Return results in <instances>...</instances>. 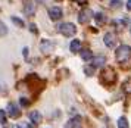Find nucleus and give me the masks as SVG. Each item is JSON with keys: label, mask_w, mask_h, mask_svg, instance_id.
<instances>
[{"label": "nucleus", "mask_w": 131, "mask_h": 128, "mask_svg": "<svg viewBox=\"0 0 131 128\" xmlns=\"http://www.w3.org/2000/svg\"><path fill=\"white\" fill-rule=\"evenodd\" d=\"M105 62H106V59L103 58V56H99V58H96L94 60H93V66H96V68L103 66V65H105Z\"/></svg>", "instance_id": "13"}, {"label": "nucleus", "mask_w": 131, "mask_h": 128, "mask_svg": "<svg viewBox=\"0 0 131 128\" xmlns=\"http://www.w3.org/2000/svg\"><path fill=\"white\" fill-rule=\"evenodd\" d=\"M100 78H102V81L109 82V84H113V82L116 81V72H115L112 68H105V69L102 71Z\"/></svg>", "instance_id": "3"}, {"label": "nucleus", "mask_w": 131, "mask_h": 128, "mask_svg": "<svg viewBox=\"0 0 131 128\" xmlns=\"http://www.w3.org/2000/svg\"><path fill=\"white\" fill-rule=\"evenodd\" d=\"M0 88H2V87H0Z\"/></svg>", "instance_id": "27"}, {"label": "nucleus", "mask_w": 131, "mask_h": 128, "mask_svg": "<svg viewBox=\"0 0 131 128\" xmlns=\"http://www.w3.org/2000/svg\"><path fill=\"white\" fill-rule=\"evenodd\" d=\"M81 58L84 60H90V59L93 58V53L90 52V50H84V52H81Z\"/></svg>", "instance_id": "16"}, {"label": "nucleus", "mask_w": 131, "mask_h": 128, "mask_svg": "<svg viewBox=\"0 0 131 128\" xmlns=\"http://www.w3.org/2000/svg\"><path fill=\"white\" fill-rule=\"evenodd\" d=\"M130 33H131V29H130Z\"/></svg>", "instance_id": "26"}, {"label": "nucleus", "mask_w": 131, "mask_h": 128, "mask_svg": "<svg viewBox=\"0 0 131 128\" xmlns=\"http://www.w3.org/2000/svg\"><path fill=\"white\" fill-rule=\"evenodd\" d=\"M69 49H71L72 53L80 52V49H81V41H80V40H74L71 44H69Z\"/></svg>", "instance_id": "11"}, {"label": "nucleus", "mask_w": 131, "mask_h": 128, "mask_svg": "<svg viewBox=\"0 0 131 128\" xmlns=\"http://www.w3.org/2000/svg\"><path fill=\"white\" fill-rule=\"evenodd\" d=\"M91 10L90 9H84V10L80 12V15H78V22H81V24H85V22H89L90 21V18H91Z\"/></svg>", "instance_id": "5"}, {"label": "nucleus", "mask_w": 131, "mask_h": 128, "mask_svg": "<svg viewBox=\"0 0 131 128\" xmlns=\"http://www.w3.org/2000/svg\"><path fill=\"white\" fill-rule=\"evenodd\" d=\"M62 15H63V12H62V9L58 7V6H53V7L49 9V16H50L52 21H59L60 18H62Z\"/></svg>", "instance_id": "4"}, {"label": "nucleus", "mask_w": 131, "mask_h": 128, "mask_svg": "<svg viewBox=\"0 0 131 128\" xmlns=\"http://www.w3.org/2000/svg\"><path fill=\"white\" fill-rule=\"evenodd\" d=\"M58 29L60 31V34H63L65 37H71V35H74L75 33H77V27H75L74 24H71V22L60 24L59 27H58Z\"/></svg>", "instance_id": "2"}, {"label": "nucleus", "mask_w": 131, "mask_h": 128, "mask_svg": "<svg viewBox=\"0 0 131 128\" xmlns=\"http://www.w3.org/2000/svg\"><path fill=\"white\" fill-rule=\"evenodd\" d=\"M41 52L43 53H49V52H52L53 50V47H52V41H49V40H43L41 41Z\"/></svg>", "instance_id": "9"}, {"label": "nucleus", "mask_w": 131, "mask_h": 128, "mask_svg": "<svg viewBox=\"0 0 131 128\" xmlns=\"http://www.w3.org/2000/svg\"><path fill=\"white\" fill-rule=\"evenodd\" d=\"M27 13H28L30 16L34 13V12H32V5H28V6H27Z\"/></svg>", "instance_id": "22"}, {"label": "nucleus", "mask_w": 131, "mask_h": 128, "mask_svg": "<svg viewBox=\"0 0 131 128\" xmlns=\"http://www.w3.org/2000/svg\"><path fill=\"white\" fill-rule=\"evenodd\" d=\"M127 9H128V10H131V0H128V2H127Z\"/></svg>", "instance_id": "24"}, {"label": "nucleus", "mask_w": 131, "mask_h": 128, "mask_svg": "<svg viewBox=\"0 0 131 128\" xmlns=\"http://www.w3.org/2000/svg\"><path fill=\"white\" fill-rule=\"evenodd\" d=\"M106 19H107V18L105 16L102 12H99V13H96V15H94V21L99 24V25H103V24L106 22Z\"/></svg>", "instance_id": "12"}, {"label": "nucleus", "mask_w": 131, "mask_h": 128, "mask_svg": "<svg viewBox=\"0 0 131 128\" xmlns=\"http://www.w3.org/2000/svg\"><path fill=\"white\" fill-rule=\"evenodd\" d=\"M93 68H91V66H87V68H84V72H85V74H87V75H93Z\"/></svg>", "instance_id": "21"}, {"label": "nucleus", "mask_w": 131, "mask_h": 128, "mask_svg": "<svg viewBox=\"0 0 131 128\" xmlns=\"http://www.w3.org/2000/svg\"><path fill=\"white\" fill-rule=\"evenodd\" d=\"M118 128H130L128 121H127V118H125V116H121L118 119Z\"/></svg>", "instance_id": "14"}, {"label": "nucleus", "mask_w": 131, "mask_h": 128, "mask_svg": "<svg viewBox=\"0 0 131 128\" xmlns=\"http://www.w3.org/2000/svg\"><path fill=\"white\" fill-rule=\"evenodd\" d=\"M115 56H116V60H118L119 63H125V62H128L131 59V47L130 46H119L116 49V52H115Z\"/></svg>", "instance_id": "1"}, {"label": "nucleus", "mask_w": 131, "mask_h": 128, "mask_svg": "<svg viewBox=\"0 0 131 128\" xmlns=\"http://www.w3.org/2000/svg\"><path fill=\"white\" fill-rule=\"evenodd\" d=\"M121 5H122L121 0H112V2H111V6H112V7H121Z\"/></svg>", "instance_id": "20"}, {"label": "nucleus", "mask_w": 131, "mask_h": 128, "mask_svg": "<svg viewBox=\"0 0 131 128\" xmlns=\"http://www.w3.org/2000/svg\"><path fill=\"white\" fill-rule=\"evenodd\" d=\"M30 119H31V122L32 124H40L41 122V115H40L37 111H34V112H31L30 113Z\"/></svg>", "instance_id": "10"}, {"label": "nucleus", "mask_w": 131, "mask_h": 128, "mask_svg": "<svg viewBox=\"0 0 131 128\" xmlns=\"http://www.w3.org/2000/svg\"><path fill=\"white\" fill-rule=\"evenodd\" d=\"M6 34H7V28H6V25L0 22V35H6Z\"/></svg>", "instance_id": "18"}, {"label": "nucleus", "mask_w": 131, "mask_h": 128, "mask_svg": "<svg viewBox=\"0 0 131 128\" xmlns=\"http://www.w3.org/2000/svg\"><path fill=\"white\" fill-rule=\"evenodd\" d=\"M122 90H124L125 93H131V78L125 80V82L122 84Z\"/></svg>", "instance_id": "15"}, {"label": "nucleus", "mask_w": 131, "mask_h": 128, "mask_svg": "<svg viewBox=\"0 0 131 128\" xmlns=\"http://www.w3.org/2000/svg\"><path fill=\"white\" fill-rule=\"evenodd\" d=\"M0 122L6 124V112L5 111H0Z\"/></svg>", "instance_id": "19"}, {"label": "nucleus", "mask_w": 131, "mask_h": 128, "mask_svg": "<svg viewBox=\"0 0 131 128\" xmlns=\"http://www.w3.org/2000/svg\"><path fill=\"white\" fill-rule=\"evenodd\" d=\"M12 22L15 24L16 27H19V28H22V27H24V22H22L19 18H16V16H12Z\"/></svg>", "instance_id": "17"}, {"label": "nucleus", "mask_w": 131, "mask_h": 128, "mask_svg": "<svg viewBox=\"0 0 131 128\" xmlns=\"http://www.w3.org/2000/svg\"><path fill=\"white\" fill-rule=\"evenodd\" d=\"M103 41H105V44H106L107 47H113L115 43H116V38H115V35H113L112 33H107V34H105V37H103Z\"/></svg>", "instance_id": "7"}, {"label": "nucleus", "mask_w": 131, "mask_h": 128, "mask_svg": "<svg viewBox=\"0 0 131 128\" xmlns=\"http://www.w3.org/2000/svg\"><path fill=\"white\" fill-rule=\"evenodd\" d=\"M21 103H22V106H28V100L24 99V97H21Z\"/></svg>", "instance_id": "23"}, {"label": "nucleus", "mask_w": 131, "mask_h": 128, "mask_svg": "<svg viewBox=\"0 0 131 128\" xmlns=\"http://www.w3.org/2000/svg\"><path fill=\"white\" fill-rule=\"evenodd\" d=\"M15 128H21V127H15Z\"/></svg>", "instance_id": "25"}, {"label": "nucleus", "mask_w": 131, "mask_h": 128, "mask_svg": "<svg viewBox=\"0 0 131 128\" xmlns=\"http://www.w3.org/2000/svg\"><path fill=\"white\" fill-rule=\"evenodd\" d=\"M7 113H9L12 118H19L21 116V111H19V108L16 105H13V103H10V105L7 106Z\"/></svg>", "instance_id": "6"}, {"label": "nucleus", "mask_w": 131, "mask_h": 128, "mask_svg": "<svg viewBox=\"0 0 131 128\" xmlns=\"http://www.w3.org/2000/svg\"><path fill=\"white\" fill-rule=\"evenodd\" d=\"M66 128H83L81 119H80V118H72L71 121L66 124Z\"/></svg>", "instance_id": "8"}]
</instances>
